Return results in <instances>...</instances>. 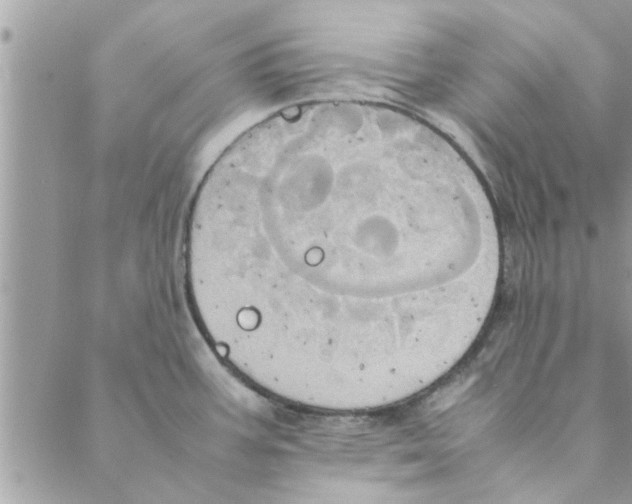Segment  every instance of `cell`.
<instances>
[{
	"instance_id": "obj_1",
	"label": "cell",
	"mask_w": 632,
	"mask_h": 504,
	"mask_svg": "<svg viewBox=\"0 0 632 504\" xmlns=\"http://www.w3.org/2000/svg\"><path fill=\"white\" fill-rule=\"evenodd\" d=\"M444 246L390 176L310 160L200 193L190 260L290 339L373 348L409 334L420 310L378 277L382 261L436 276Z\"/></svg>"
}]
</instances>
